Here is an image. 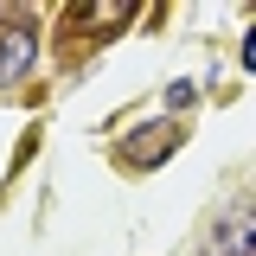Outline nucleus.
<instances>
[{
  "label": "nucleus",
  "instance_id": "7ed1b4c3",
  "mask_svg": "<svg viewBox=\"0 0 256 256\" xmlns=\"http://www.w3.org/2000/svg\"><path fill=\"white\" fill-rule=\"evenodd\" d=\"M70 20L84 32H109V20H134V6H122V0H109V6H70Z\"/></svg>",
  "mask_w": 256,
  "mask_h": 256
},
{
  "label": "nucleus",
  "instance_id": "f03ea898",
  "mask_svg": "<svg viewBox=\"0 0 256 256\" xmlns=\"http://www.w3.org/2000/svg\"><path fill=\"white\" fill-rule=\"evenodd\" d=\"M32 58H38V38H32V26H13L6 38H0V84H20L32 70Z\"/></svg>",
  "mask_w": 256,
  "mask_h": 256
},
{
  "label": "nucleus",
  "instance_id": "20e7f679",
  "mask_svg": "<svg viewBox=\"0 0 256 256\" xmlns=\"http://www.w3.org/2000/svg\"><path fill=\"white\" fill-rule=\"evenodd\" d=\"M212 256H250V212H237V224H224Z\"/></svg>",
  "mask_w": 256,
  "mask_h": 256
},
{
  "label": "nucleus",
  "instance_id": "f257e3e1",
  "mask_svg": "<svg viewBox=\"0 0 256 256\" xmlns=\"http://www.w3.org/2000/svg\"><path fill=\"white\" fill-rule=\"evenodd\" d=\"M173 148H180V122H141V128L122 141V166L148 173V166H160Z\"/></svg>",
  "mask_w": 256,
  "mask_h": 256
}]
</instances>
